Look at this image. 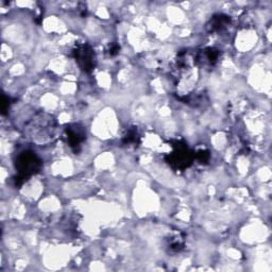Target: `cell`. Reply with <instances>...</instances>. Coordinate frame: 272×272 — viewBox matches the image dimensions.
Segmentation results:
<instances>
[{"mask_svg":"<svg viewBox=\"0 0 272 272\" xmlns=\"http://www.w3.org/2000/svg\"><path fill=\"white\" fill-rule=\"evenodd\" d=\"M39 166L40 161L37 159L35 154L31 152H24L17 159V167L23 179H25L27 175L33 173Z\"/></svg>","mask_w":272,"mask_h":272,"instance_id":"cell-1","label":"cell"},{"mask_svg":"<svg viewBox=\"0 0 272 272\" xmlns=\"http://www.w3.org/2000/svg\"><path fill=\"white\" fill-rule=\"evenodd\" d=\"M76 59L79 62L80 66L88 70L93 68L94 66V60H93V52L90 49H88L86 46H83L76 51Z\"/></svg>","mask_w":272,"mask_h":272,"instance_id":"cell-2","label":"cell"},{"mask_svg":"<svg viewBox=\"0 0 272 272\" xmlns=\"http://www.w3.org/2000/svg\"><path fill=\"white\" fill-rule=\"evenodd\" d=\"M171 163H175L177 166L181 167H187L189 164L192 162V157H191V153L189 152V150H187L186 147H182L179 146L177 149L174 150L173 154L171 155Z\"/></svg>","mask_w":272,"mask_h":272,"instance_id":"cell-3","label":"cell"},{"mask_svg":"<svg viewBox=\"0 0 272 272\" xmlns=\"http://www.w3.org/2000/svg\"><path fill=\"white\" fill-rule=\"evenodd\" d=\"M68 138H69L70 145L72 147H77L83 140V134L80 132V131H77L76 129H72V130H69Z\"/></svg>","mask_w":272,"mask_h":272,"instance_id":"cell-4","label":"cell"}]
</instances>
